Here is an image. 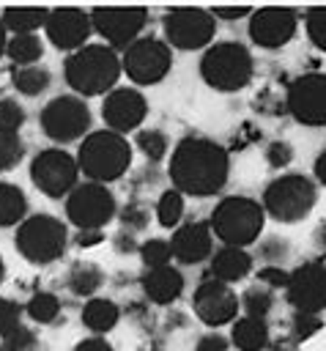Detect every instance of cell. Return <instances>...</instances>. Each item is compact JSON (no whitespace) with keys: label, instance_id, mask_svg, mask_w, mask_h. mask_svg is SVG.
<instances>
[{"label":"cell","instance_id":"obj_46","mask_svg":"<svg viewBox=\"0 0 326 351\" xmlns=\"http://www.w3.org/2000/svg\"><path fill=\"white\" fill-rule=\"evenodd\" d=\"M74 351H115L104 337H85V340H79L77 346H74Z\"/></svg>","mask_w":326,"mask_h":351},{"label":"cell","instance_id":"obj_49","mask_svg":"<svg viewBox=\"0 0 326 351\" xmlns=\"http://www.w3.org/2000/svg\"><path fill=\"white\" fill-rule=\"evenodd\" d=\"M101 241V230H79L77 233V244L79 247H93Z\"/></svg>","mask_w":326,"mask_h":351},{"label":"cell","instance_id":"obj_29","mask_svg":"<svg viewBox=\"0 0 326 351\" xmlns=\"http://www.w3.org/2000/svg\"><path fill=\"white\" fill-rule=\"evenodd\" d=\"M66 282H68V288L77 293V296H93L99 288H101V282H104V274H101V269L96 266V263H74L71 269H68V277H66Z\"/></svg>","mask_w":326,"mask_h":351},{"label":"cell","instance_id":"obj_45","mask_svg":"<svg viewBox=\"0 0 326 351\" xmlns=\"http://www.w3.org/2000/svg\"><path fill=\"white\" fill-rule=\"evenodd\" d=\"M227 337H222L219 332H208L197 340V348L195 351H227Z\"/></svg>","mask_w":326,"mask_h":351},{"label":"cell","instance_id":"obj_3","mask_svg":"<svg viewBox=\"0 0 326 351\" xmlns=\"http://www.w3.org/2000/svg\"><path fill=\"white\" fill-rule=\"evenodd\" d=\"M77 165H79V173H85L90 181L107 186L110 181L121 178L129 170V165H131V145L118 132H110V129L90 132L79 143Z\"/></svg>","mask_w":326,"mask_h":351},{"label":"cell","instance_id":"obj_24","mask_svg":"<svg viewBox=\"0 0 326 351\" xmlns=\"http://www.w3.org/2000/svg\"><path fill=\"white\" fill-rule=\"evenodd\" d=\"M121 318V310L112 299H88L82 307V324L96 332V337H101L104 332H110Z\"/></svg>","mask_w":326,"mask_h":351},{"label":"cell","instance_id":"obj_28","mask_svg":"<svg viewBox=\"0 0 326 351\" xmlns=\"http://www.w3.org/2000/svg\"><path fill=\"white\" fill-rule=\"evenodd\" d=\"M11 82L22 96H38L49 88L52 74L44 66H16L11 71Z\"/></svg>","mask_w":326,"mask_h":351},{"label":"cell","instance_id":"obj_18","mask_svg":"<svg viewBox=\"0 0 326 351\" xmlns=\"http://www.w3.org/2000/svg\"><path fill=\"white\" fill-rule=\"evenodd\" d=\"M148 115V101L134 88H115L101 101V118L110 132H134Z\"/></svg>","mask_w":326,"mask_h":351},{"label":"cell","instance_id":"obj_2","mask_svg":"<svg viewBox=\"0 0 326 351\" xmlns=\"http://www.w3.org/2000/svg\"><path fill=\"white\" fill-rule=\"evenodd\" d=\"M121 71V58L107 44H85L77 52H71L63 63L66 82L71 90L79 93V99L107 93L118 82Z\"/></svg>","mask_w":326,"mask_h":351},{"label":"cell","instance_id":"obj_27","mask_svg":"<svg viewBox=\"0 0 326 351\" xmlns=\"http://www.w3.org/2000/svg\"><path fill=\"white\" fill-rule=\"evenodd\" d=\"M5 55L14 60V66H38L41 55H44V44L36 33H25V36H11Z\"/></svg>","mask_w":326,"mask_h":351},{"label":"cell","instance_id":"obj_37","mask_svg":"<svg viewBox=\"0 0 326 351\" xmlns=\"http://www.w3.org/2000/svg\"><path fill=\"white\" fill-rule=\"evenodd\" d=\"M321 326H323V321H321L318 313H299V310H293V315H290L293 340H307V337H312Z\"/></svg>","mask_w":326,"mask_h":351},{"label":"cell","instance_id":"obj_36","mask_svg":"<svg viewBox=\"0 0 326 351\" xmlns=\"http://www.w3.org/2000/svg\"><path fill=\"white\" fill-rule=\"evenodd\" d=\"M304 27H307L310 41L321 52H326V8H310L304 14Z\"/></svg>","mask_w":326,"mask_h":351},{"label":"cell","instance_id":"obj_23","mask_svg":"<svg viewBox=\"0 0 326 351\" xmlns=\"http://www.w3.org/2000/svg\"><path fill=\"white\" fill-rule=\"evenodd\" d=\"M233 346L238 351H263L268 346V324L263 318H238L233 321Z\"/></svg>","mask_w":326,"mask_h":351},{"label":"cell","instance_id":"obj_40","mask_svg":"<svg viewBox=\"0 0 326 351\" xmlns=\"http://www.w3.org/2000/svg\"><path fill=\"white\" fill-rule=\"evenodd\" d=\"M288 255H290V247H288V241L279 239V236H268V239L260 244V261L268 263V266H279Z\"/></svg>","mask_w":326,"mask_h":351},{"label":"cell","instance_id":"obj_17","mask_svg":"<svg viewBox=\"0 0 326 351\" xmlns=\"http://www.w3.org/2000/svg\"><path fill=\"white\" fill-rule=\"evenodd\" d=\"M288 302L299 313L321 315V310H326V266L318 261H310L293 269L288 280Z\"/></svg>","mask_w":326,"mask_h":351},{"label":"cell","instance_id":"obj_8","mask_svg":"<svg viewBox=\"0 0 326 351\" xmlns=\"http://www.w3.org/2000/svg\"><path fill=\"white\" fill-rule=\"evenodd\" d=\"M38 123L52 143H60V145L74 143L90 129V110L85 104V99H79L74 93H63V96H55L52 101H47V107L38 115Z\"/></svg>","mask_w":326,"mask_h":351},{"label":"cell","instance_id":"obj_20","mask_svg":"<svg viewBox=\"0 0 326 351\" xmlns=\"http://www.w3.org/2000/svg\"><path fill=\"white\" fill-rule=\"evenodd\" d=\"M214 250V233L205 222H186L178 225L170 239V252L181 263H200Z\"/></svg>","mask_w":326,"mask_h":351},{"label":"cell","instance_id":"obj_54","mask_svg":"<svg viewBox=\"0 0 326 351\" xmlns=\"http://www.w3.org/2000/svg\"><path fill=\"white\" fill-rule=\"evenodd\" d=\"M3 277H5V266H3V258H0V282H3Z\"/></svg>","mask_w":326,"mask_h":351},{"label":"cell","instance_id":"obj_14","mask_svg":"<svg viewBox=\"0 0 326 351\" xmlns=\"http://www.w3.org/2000/svg\"><path fill=\"white\" fill-rule=\"evenodd\" d=\"M93 30L115 49V47H131L142 27L148 25L145 8H93L90 11Z\"/></svg>","mask_w":326,"mask_h":351},{"label":"cell","instance_id":"obj_31","mask_svg":"<svg viewBox=\"0 0 326 351\" xmlns=\"http://www.w3.org/2000/svg\"><path fill=\"white\" fill-rule=\"evenodd\" d=\"M25 313L36 321V324H52L58 321L60 315V302L55 293H47V291H38L30 296V302L25 304Z\"/></svg>","mask_w":326,"mask_h":351},{"label":"cell","instance_id":"obj_26","mask_svg":"<svg viewBox=\"0 0 326 351\" xmlns=\"http://www.w3.org/2000/svg\"><path fill=\"white\" fill-rule=\"evenodd\" d=\"M27 214V197L16 184L0 181V228L22 225Z\"/></svg>","mask_w":326,"mask_h":351},{"label":"cell","instance_id":"obj_38","mask_svg":"<svg viewBox=\"0 0 326 351\" xmlns=\"http://www.w3.org/2000/svg\"><path fill=\"white\" fill-rule=\"evenodd\" d=\"M25 123V110L16 99H0V132H19Z\"/></svg>","mask_w":326,"mask_h":351},{"label":"cell","instance_id":"obj_41","mask_svg":"<svg viewBox=\"0 0 326 351\" xmlns=\"http://www.w3.org/2000/svg\"><path fill=\"white\" fill-rule=\"evenodd\" d=\"M22 310H25V307H19L14 299L0 296V337H5L8 332H14L16 326H22V324H19Z\"/></svg>","mask_w":326,"mask_h":351},{"label":"cell","instance_id":"obj_11","mask_svg":"<svg viewBox=\"0 0 326 351\" xmlns=\"http://www.w3.org/2000/svg\"><path fill=\"white\" fill-rule=\"evenodd\" d=\"M79 165L63 148H44L30 162V181L47 197H68L77 186Z\"/></svg>","mask_w":326,"mask_h":351},{"label":"cell","instance_id":"obj_33","mask_svg":"<svg viewBox=\"0 0 326 351\" xmlns=\"http://www.w3.org/2000/svg\"><path fill=\"white\" fill-rule=\"evenodd\" d=\"M25 156V143L16 132H0V173L14 170Z\"/></svg>","mask_w":326,"mask_h":351},{"label":"cell","instance_id":"obj_9","mask_svg":"<svg viewBox=\"0 0 326 351\" xmlns=\"http://www.w3.org/2000/svg\"><path fill=\"white\" fill-rule=\"evenodd\" d=\"M162 25H164V44L181 52L208 47L216 33V16L205 8H170Z\"/></svg>","mask_w":326,"mask_h":351},{"label":"cell","instance_id":"obj_42","mask_svg":"<svg viewBox=\"0 0 326 351\" xmlns=\"http://www.w3.org/2000/svg\"><path fill=\"white\" fill-rule=\"evenodd\" d=\"M121 222H123V230H142L148 225V208L142 203H129L123 206L121 211Z\"/></svg>","mask_w":326,"mask_h":351},{"label":"cell","instance_id":"obj_44","mask_svg":"<svg viewBox=\"0 0 326 351\" xmlns=\"http://www.w3.org/2000/svg\"><path fill=\"white\" fill-rule=\"evenodd\" d=\"M288 280H290V274L282 271V266H263L258 271V282L266 288H288Z\"/></svg>","mask_w":326,"mask_h":351},{"label":"cell","instance_id":"obj_4","mask_svg":"<svg viewBox=\"0 0 326 351\" xmlns=\"http://www.w3.org/2000/svg\"><path fill=\"white\" fill-rule=\"evenodd\" d=\"M263 222H266V211L258 200L244 197V195H230L214 206L208 228L219 241H225V247L244 250L260 236Z\"/></svg>","mask_w":326,"mask_h":351},{"label":"cell","instance_id":"obj_53","mask_svg":"<svg viewBox=\"0 0 326 351\" xmlns=\"http://www.w3.org/2000/svg\"><path fill=\"white\" fill-rule=\"evenodd\" d=\"M5 47H8V36H5V25H3V19H0V55L5 52Z\"/></svg>","mask_w":326,"mask_h":351},{"label":"cell","instance_id":"obj_12","mask_svg":"<svg viewBox=\"0 0 326 351\" xmlns=\"http://www.w3.org/2000/svg\"><path fill=\"white\" fill-rule=\"evenodd\" d=\"M170 60H173V52L162 38L142 36L131 47L123 49L121 66H123V74H129L134 85H153L167 77Z\"/></svg>","mask_w":326,"mask_h":351},{"label":"cell","instance_id":"obj_16","mask_svg":"<svg viewBox=\"0 0 326 351\" xmlns=\"http://www.w3.org/2000/svg\"><path fill=\"white\" fill-rule=\"evenodd\" d=\"M299 27V16L293 8H258L249 16V38L260 49L285 47Z\"/></svg>","mask_w":326,"mask_h":351},{"label":"cell","instance_id":"obj_6","mask_svg":"<svg viewBox=\"0 0 326 351\" xmlns=\"http://www.w3.org/2000/svg\"><path fill=\"white\" fill-rule=\"evenodd\" d=\"M315 200H318L315 184L301 173H288V176L274 178L266 186L263 211L271 214L277 222L293 225V222H301L315 208Z\"/></svg>","mask_w":326,"mask_h":351},{"label":"cell","instance_id":"obj_25","mask_svg":"<svg viewBox=\"0 0 326 351\" xmlns=\"http://www.w3.org/2000/svg\"><path fill=\"white\" fill-rule=\"evenodd\" d=\"M0 19L5 30H11L14 36H25V33H36L38 27H47L49 8H5Z\"/></svg>","mask_w":326,"mask_h":351},{"label":"cell","instance_id":"obj_32","mask_svg":"<svg viewBox=\"0 0 326 351\" xmlns=\"http://www.w3.org/2000/svg\"><path fill=\"white\" fill-rule=\"evenodd\" d=\"M184 217V195L178 189H167L162 192L159 203H156V219L162 228H178Z\"/></svg>","mask_w":326,"mask_h":351},{"label":"cell","instance_id":"obj_5","mask_svg":"<svg viewBox=\"0 0 326 351\" xmlns=\"http://www.w3.org/2000/svg\"><path fill=\"white\" fill-rule=\"evenodd\" d=\"M255 60L241 41H216L200 60V77L219 93H236L249 85Z\"/></svg>","mask_w":326,"mask_h":351},{"label":"cell","instance_id":"obj_35","mask_svg":"<svg viewBox=\"0 0 326 351\" xmlns=\"http://www.w3.org/2000/svg\"><path fill=\"white\" fill-rule=\"evenodd\" d=\"M140 258H142V263H145L148 269L167 266L170 258H173V252H170V241H164V239H148V241H142V247H140Z\"/></svg>","mask_w":326,"mask_h":351},{"label":"cell","instance_id":"obj_34","mask_svg":"<svg viewBox=\"0 0 326 351\" xmlns=\"http://www.w3.org/2000/svg\"><path fill=\"white\" fill-rule=\"evenodd\" d=\"M137 148H140L151 162H159V159L167 154V137H164V132H159V129H142V132H137Z\"/></svg>","mask_w":326,"mask_h":351},{"label":"cell","instance_id":"obj_50","mask_svg":"<svg viewBox=\"0 0 326 351\" xmlns=\"http://www.w3.org/2000/svg\"><path fill=\"white\" fill-rule=\"evenodd\" d=\"M315 178L326 186V148L318 154V159H315Z\"/></svg>","mask_w":326,"mask_h":351},{"label":"cell","instance_id":"obj_10","mask_svg":"<svg viewBox=\"0 0 326 351\" xmlns=\"http://www.w3.org/2000/svg\"><path fill=\"white\" fill-rule=\"evenodd\" d=\"M115 195L96 181L77 184L74 192L66 197V217L79 230H101L115 217Z\"/></svg>","mask_w":326,"mask_h":351},{"label":"cell","instance_id":"obj_7","mask_svg":"<svg viewBox=\"0 0 326 351\" xmlns=\"http://www.w3.org/2000/svg\"><path fill=\"white\" fill-rule=\"evenodd\" d=\"M68 230L52 214H33L27 217L14 236L16 252L30 263H52L66 252Z\"/></svg>","mask_w":326,"mask_h":351},{"label":"cell","instance_id":"obj_30","mask_svg":"<svg viewBox=\"0 0 326 351\" xmlns=\"http://www.w3.org/2000/svg\"><path fill=\"white\" fill-rule=\"evenodd\" d=\"M271 307H274V291L266 288V285H260V282L252 285V288H247L244 296H241V310H244L247 318H263L266 321V315H268Z\"/></svg>","mask_w":326,"mask_h":351},{"label":"cell","instance_id":"obj_19","mask_svg":"<svg viewBox=\"0 0 326 351\" xmlns=\"http://www.w3.org/2000/svg\"><path fill=\"white\" fill-rule=\"evenodd\" d=\"M47 38L63 52H77L93 30L90 11L82 8H52L47 19Z\"/></svg>","mask_w":326,"mask_h":351},{"label":"cell","instance_id":"obj_43","mask_svg":"<svg viewBox=\"0 0 326 351\" xmlns=\"http://www.w3.org/2000/svg\"><path fill=\"white\" fill-rule=\"evenodd\" d=\"M290 159H293V148H290V143H285V140H274V143L266 145V162H268V167H285Z\"/></svg>","mask_w":326,"mask_h":351},{"label":"cell","instance_id":"obj_22","mask_svg":"<svg viewBox=\"0 0 326 351\" xmlns=\"http://www.w3.org/2000/svg\"><path fill=\"white\" fill-rule=\"evenodd\" d=\"M252 271V255L241 247H222L211 255V277L219 282H238Z\"/></svg>","mask_w":326,"mask_h":351},{"label":"cell","instance_id":"obj_15","mask_svg":"<svg viewBox=\"0 0 326 351\" xmlns=\"http://www.w3.org/2000/svg\"><path fill=\"white\" fill-rule=\"evenodd\" d=\"M192 307H195V315L203 324L225 326V324H233L236 315H238V296L233 293V288L227 282H219V280L208 277L195 288Z\"/></svg>","mask_w":326,"mask_h":351},{"label":"cell","instance_id":"obj_39","mask_svg":"<svg viewBox=\"0 0 326 351\" xmlns=\"http://www.w3.org/2000/svg\"><path fill=\"white\" fill-rule=\"evenodd\" d=\"M36 346H38V337L27 326H16L14 332H8L3 337V348L5 351H36Z\"/></svg>","mask_w":326,"mask_h":351},{"label":"cell","instance_id":"obj_13","mask_svg":"<svg viewBox=\"0 0 326 351\" xmlns=\"http://www.w3.org/2000/svg\"><path fill=\"white\" fill-rule=\"evenodd\" d=\"M288 112L304 126H326V74H301L288 85Z\"/></svg>","mask_w":326,"mask_h":351},{"label":"cell","instance_id":"obj_47","mask_svg":"<svg viewBox=\"0 0 326 351\" xmlns=\"http://www.w3.org/2000/svg\"><path fill=\"white\" fill-rule=\"evenodd\" d=\"M216 19H241V16H252V8L241 5V8H214L211 11Z\"/></svg>","mask_w":326,"mask_h":351},{"label":"cell","instance_id":"obj_55","mask_svg":"<svg viewBox=\"0 0 326 351\" xmlns=\"http://www.w3.org/2000/svg\"><path fill=\"white\" fill-rule=\"evenodd\" d=\"M0 351H5V348H3V346H0Z\"/></svg>","mask_w":326,"mask_h":351},{"label":"cell","instance_id":"obj_21","mask_svg":"<svg viewBox=\"0 0 326 351\" xmlns=\"http://www.w3.org/2000/svg\"><path fill=\"white\" fill-rule=\"evenodd\" d=\"M142 291L151 302L156 304H170L181 296L184 291V274L175 266H159V269H145L142 274Z\"/></svg>","mask_w":326,"mask_h":351},{"label":"cell","instance_id":"obj_52","mask_svg":"<svg viewBox=\"0 0 326 351\" xmlns=\"http://www.w3.org/2000/svg\"><path fill=\"white\" fill-rule=\"evenodd\" d=\"M271 351H296V346H293V340H279L271 346Z\"/></svg>","mask_w":326,"mask_h":351},{"label":"cell","instance_id":"obj_48","mask_svg":"<svg viewBox=\"0 0 326 351\" xmlns=\"http://www.w3.org/2000/svg\"><path fill=\"white\" fill-rule=\"evenodd\" d=\"M115 250H118V252H134V250H137L131 230H121V233L115 236Z\"/></svg>","mask_w":326,"mask_h":351},{"label":"cell","instance_id":"obj_1","mask_svg":"<svg viewBox=\"0 0 326 351\" xmlns=\"http://www.w3.org/2000/svg\"><path fill=\"white\" fill-rule=\"evenodd\" d=\"M167 173L181 195H216L227 184L230 156L219 143L192 134L173 148Z\"/></svg>","mask_w":326,"mask_h":351},{"label":"cell","instance_id":"obj_51","mask_svg":"<svg viewBox=\"0 0 326 351\" xmlns=\"http://www.w3.org/2000/svg\"><path fill=\"white\" fill-rule=\"evenodd\" d=\"M312 239H315V244H318V247H323V250H326V219L315 228V236H312Z\"/></svg>","mask_w":326,"mask_h":351}]
</instances>
